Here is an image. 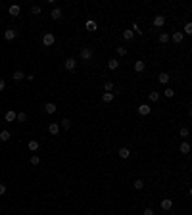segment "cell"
Returning <instances> with one entry per match:
<instances>
[{"label":"cell","mask_w":192,"mask_h":215,"mask_svg":"<svg viewBox=\"0 0 192 215\" xmlns=\"http://www.w3.org/2000/svg\"><path fill=\"white\" fill-rule=\"evenodd\" d=\"M54 40H56V36L52 35V33H44L42 35V44L44 46H52V44H54Z\"/></svg>","instance_id":"cell-1"},{"label":"cell","mask_w":192,"mask_h":215,"mask_svg":"<svg viewBox=\"0 0 192 215\" xmlns=\"http://www.w3.org/2000/svg\"><path fill=\"white\" fill-rule=\"evenodd\" d=\"M64 65H65V69H67V71H73L75 67H77V62H75V58H67Z\"/></svg>","instance_id":"cell-2"},{"label":"cell","mask_w":192,"mask_h":215,"mask_svg":"<svg viewBox=\"0 0 192 215\" xmlns=\"http://www.w3.org/2000/svg\"><path fill=\"white\" fill-rule=\"evenodd\" d=\"M8 12H10V15H12V17H17L19 12H21V8H19L17 4H12V6L8 8Z\"/></svg>","instance_id":"cell-3"},{"label":"cell","mask_w":192,"mask_h":215,"mask_svg":"<svg viewBox=\"0 0 192 215\" xmlns=\"http://www.w3.org/2000/svg\"><path fill=\"white\" fill-rule=\"evenodd\" d=\"M169 79H171V77H169V73H167V71H163V73H159V75H158V81L162 83V85H167Z\"/></svg>","instance_id":"cell-4"},{"label":"cell","mask_w":192,"mask_h":215,"mask_svg":"<svg viewBox=\"0 0 192 215\" xmlns=\"http://www.w3.org/2000/svg\"><path fill=\"white\" fill-rule=\"evenodd\" d=\"M56 109H58V106H56L54 102L44 104V112H46V113H56Z\"/></svg>","instance_id":"cell-5"},{"label":"cell","mask_w":192,"mask_h":215,"mask_svg":"<svg viewBox=\"0 0 192 215\" xmlns=\"http://www.w3.org/2000/svg\"><path fill=\"white\" fill-rule=\"evenodd\" d=\"M138 113L140 115H150V104H140V106H138Z\"/></svg>","instance_id":"cell-6"},{"label":"cell","mask_w":192,"mask_h":215,"mask_svg":"<svg viewBox=\"0 0 192 215\" xmlns=\"http://www.w3.org/2000/svg\"><path fill=\"white\" fill-rule=\"evenodd\" d=\"M85 27H87V31H90V33H92V31H96V27H98V25H96V21H94V19H87Z\"/></svg>","instance_id":"cell-7"},{"label":"cell","mask_w":192,"mask_h":215,"mask_svg":"<svg viewBox=\"0 0 192 215\" xmlns=\"http://www.w3.org/2000/svg\"><path fill=\"white\" fill-rule=\"evenodd\" d=\"M81 58H83V60H90V58H92V50L90 48H81Z\"/></svg>","instance_id":"cell-8"},{"label":"cell","mask_w":192,"mask_h":215,"mask_svg":"<svg viewBox=\"0 0 192 215\" xmlns=\"http://www.w3.org/2000/svg\"><path fill=\"white\" fill-rule=\"evenodd\" d=\"M159 206H162L163 211H169V209L173 207V200H162V204H159Z\"/></svg>","instance_id":"cell-9"},{"label":"cell","mask_w":192,"mask_h":215,"mask_svg":"<svg viewBox=\"0 0 192 215\" xmlns=\"http://www.w3.org/2000/svg\"><path fill=\"white\" fill-rule=\"evenodd\" d=\"M154 25H156V27H163V25H165V17H163V15H156V17H154Z\"/></svg>","instance_id":"cell-10"},{"label":"cell","mask_w":192,"mask_h":215,"mask_svg":"<svg viewBox=\"0 0 192 215\" xmlns=\"http://www.w3.org/2000/svg\"><path fill=\"white\" fill-rule=\"evenodd\" d=\"M171 39H173V43L181 44V43H183V39H184V35L181 33V31H177V33H173V36H171Z\"/></svg>","instance_id":"cell-11"},{"label":"cell","mask_w":192,"mask_h":215,"mask_svg":"<svg viewBox=\"0 0 192 215\" xmlns=\"http://www.w3.org/2000/svg\"><path fill=\"white\" fill-rule=\"evenodd\" d=\"M15 117H17V113H15V112H12V109H10V112H6V115H4V119H6L8 123L15 121Z\"/></svg>","instance_id":"cell-12"},{"label":"cell","mask_w":192,"mask_h":215,"mask_svg":"<svg viewBox=\"0 0 192 215\" xmlns=\"http://www.w3.org/2000/svg\"><path fill=\"white\" fill-rule=\"evenodd\" d=\"M144 67H146V64H144L142 60L134 62V71H137V73H142V71H144Z\"/></svg>","instance_id":"cell-13"},{"label":"cell","mask_w":192,"mask_h":215,"mask_svg":"<svg viewBox=\"0 0 192 215\" xmlns=\"http://www.w3.org/2000/svg\"><path fill=\"white\" fill-rule=\"evenodd\" d=\"M48 133H50V134H58V133H60V125H58V123H50V125H48Z\"/></svg>","instance_id":"cell-14"},{"label":"cell","mask_w":192,"mask_h":215,"mask_svg":"<svg viewBox=\"0 0 192 215\" xmlns=\"http://www.w3.org/2000/svg\"><path fill=\"white\" fill-rule=\"evenodd\" d=\"M39 146H40V144H39V140H29V142H27V148H29L31 152H37V150H39Z\"/></svg>","instance_id":"cell-15"},{"label":"cell","mask_w":192,"mask_h":215,"mask_svg":"<svg viewBox=\"0 0 192 215\" xmlns=\"http://www.w3.org/2000/svg\"><path fill=\"white\" fill-rule=\"evenodd\" d=\"M102 102H106V104L113 102V92H104L102 94Z\"/></svg>","instance_id":"cell-16"},{"label":"cell","mask_w":192,"mask_h":215,"mask_svg":"<svg viewBox=\"0 0 192 215\" xmlns=\"http://www.w3.org/2000/svg\"><path fill=\"white\" fill-rule=\"evenodd\" d=\"M129 156H131V152H129V148H119V158H121V160H127Z\"/></svg>","instance_id":"cell-17"},{"label":"cell","mask_w":192,"mask_h":215,"mask_svg":"<svg viewBox=\"0 0 192 215\" xmlns=\"http://www.w3.org/2000/svg\"><path fill=\"white\" fill-rule=\"evenodd\" d=\"M12 79L14 81H21V79H25V73L23 71H14L12 73Z\"/></svg>","instance_id":"cell-18"},{"label":"cell","mask_w":192,"mask_h":215,"mask_svg":"<svg viewBox=\"0 0 192 215\" xmlns=\"http://www.w3.org/2000/svg\"><path fill=\"white\" fill-rule=\"evenodd\" d=\"M4 39H6V40H14L15 39V31L14 29H8L6 33H4Z\"/></svg>","instance_id":"cell-19"},{"label":"cell","mask_w":192,"mask_h":215,"mask_svg":"<svg viewBox=\"0 0 192 215\" xmlns=\"http://www.w3.org/2000/svg\"><path fill=\"white\" fill-rule=\"evenodd\" d=\"M10 138H12V134H10V131H2V133H0V140H2V142H8Z\"/></svg>","instance_id":"cell-20"},{"label":"cell","mask_w":192,"mask_h":215,"mask_svg":"<svg viewBox=\"0 0 192 215\" xmlns=\"http://www.w3.org/2000/svg\"><path fill=\"white\" fill-rule=\"evenodd\" d=\"M50 17L52 19H60L61 17V10L60 8H54V10H52V14H50Z\"/></svg>","instance_id":"cell-21"},{"label":"cell","mask_w":192,"mask_h":215,"mask_svg":"<svg viewBox=\"0 0 192 215\" xmlns=\"http://www.w3.org/2000/svg\"><path fill=\"white\" fill-rule=\"evenodd\" d=\"M181 154H188V152H190V144L188 142H181Z\"/></svg>","instance_id":"cell-22"},{"label":"cell","mask_w":192,"mask_h":215,"mask_svg":"<svg viewBox=\"0 0 192 215\" xmlns=\"http://www.w3.org/2000/svg\"><path fill=\"white\" fill-rule=\"evenodd\" d=\"M148 98H150V102H158L159 100V92H156V90H152L148 94Z\"/></svg>","instance_id":"cell-23"},{"label":"cell","mask_w":192,"mask_h":215,"mask_svg":"<svg viewBox=\"0 0 192 215\" xmlns=\"http://www.w3.org/2000/svg\"><path fill=\"white\" fill-rule=\"evenodd\" d=\"M133 35H134V33H133L131 29H125V31H123V39H125V40H131Z\"/></svg>","instance_id":"cell-24"},{"label":"cell","mask_w":192,"mask_h":215,"mask_svg":"<svg viewBox=\"0 0 192 215\" xmlns=\"http://www.w3.org/2000/svg\"><path fill=\"white\" fill-rule=\"evenodd\" d=\"M108 67H110V69H117V67H119V62H117V60H108Z\"/></svg>","instance_id":"cell-25"},{"label":"cell","mask_w":192,"mask_h":215,"mask_svg":"<svg viewBox=\"0 0 192 215\" xmlns=\"http://www.w3.org/2000/svg\"><path fill=\"white\" fill-rule=\"evenodd\" d=\"M112 88H113V83H112V81H106V83H104V92H112Z\"/></svg>","instance_id":"cell-26"},{"label":"cell","mask_w":192,"mask_h":215,"mask_svg":"<svg viewBox=\"0 0 192 215\" xmlns=\"http://www.w3.org/2000/svg\"><path fill=\"white\" fill-rule=\"evenodd\" d=\"M133 185H134V188H137V190H140V188H144V181H142V179H137Z\"/></svg>","instance_id":"cell-27"},{"label":"cell","mask_w":192,"mask_h":215,"mask_svg":"<svg viewBox=\"0 0 192 215\" xmlns=\"http://www.w3.org/2000/svg\"><path fill=\"white\" fill-rule=\"evenodd\" d=\"M159 43L167 44V43H169V35H167V33H162V35H159Z\"/></svg>","instance_id":"cell-28"},{"label":"cell","mask_w":192,"mask_h":215,"mask_svg":"<svg viewBox=\"0 0 192 215\" xmlns=\"http://www.w3.org/2000/svg\"><path fill=\"white\" fill-rule=\"evenodd\" d=\"M115 52H117L119 56H127V48H125V46H117Z\"/></svg>","instance_id":"cell-29"},{"label":"cell","mask_w":192,"mask_h":215,"mask_svg":"<svg viewBox=\"0 0 192 215\" xmlns=\"http://www.w3.org/2000/svg\"><path fill=\"white\" fill-rule=\"evenodd\" d=\"M61 127H64V129H71V121H69V119H61Z\"/></svg>","instance_id":"cell-30"},{"label":"cell","mask_w":192,"mask_h":215,"mask_svg":"<svg viewBox=\"0 0 192 215\" xmlns=\"http://www.w3.org/2000/svg\"><path fill=\"white\" fill-rule=\"evenodd\" d=\"M15 119H17V121H25V119H27V113H25V112H21V113H17V117H15Z\"/></svg>","instance_id":"cell-31"},{"label":"cell","mask_w":192,"mask_h":215,"mask_svg":"<svg viewBox=\"0 0 192 215\" xmlns=\"http://www.w3.org/2000/svg\"><path fill=\"white\" fill-rule=\"evenodd\" d=\"M190 33H192V23H186V25H184V33H183V35H190Z\"/></svg>","instance_id":"cell-32"},{"label":"cell","mask_w":192,"mask_h":215,"mask_svg":"<svg viewBox=\"0 0 192 215\" xmlns=\"http://www.w3.org/2000/svg\"><path fill=\"white\" fill-rule=\"evenodd\" d=\"M165 96H167V98H173V96H175V90H173V88H165Z\"/></svg>","instance_id":"cell-33"},{"label":"cell","mask_w":192,"mask_h":215,"mask_svg":"<svg viewBox=\"0 0 192 215\" xmlns=\"http://www.w3.org/2000/svg\"><path fill=\"white\" fill-rule=\"evenodd\" d=\"M39 161H40L39 156H31V165H39Z\"/></svg>","instance_id":"cell-34"},{"label":"cell","mask_w":192,"mask_h":215,"mask_svg":"<svg viewBox=\"0 0 192 215\" xmlns=\"http://www.w3.org/2000/svg\"><path fill=\"white\" fill-rule=\"evenodd\" d=\"M179 133H181V136H183V138H184V136H188V127H181Z\"/></svg>","instance_id":"cell-35"},{"label":"cell","mask_w":192,"mask_h":215,"mask_svg":"<svg viewBox=\"0 0 192 215\" xmlns=\"http://www.w3.org/2000/svg\"><path fill=\"white\" fill-rule=\"evenodd\" d=\"M144 215H154V209L152 207H146V209H144Z\"/></svg>","instance_id":"cell-36"},{"label":"cell","mask_w":192,"mask_h":215,"mask_svg":"<svg viewBox=\"0 0 192 215\" xmlns=\"http://www.w3.org/2000/svg\"><path fill=\"white\" fill-rule=\"evenodd\" d=\"M4 88H6V81H4V79H0V92H2Z\"/></svg>","instance_id":"cell-37"},{"label":"cell","mask_w":192,"mask_h":215,"mask_svg":"<svg viewBox=\"0 0 192 215\" xmlns=\"http://www.w3.org/2000/svg\"><path fill=\"white\" fill-rule=\"evenodd\" d=\"M31 12H33V14H40V8L39 6H33V8H31Z\"/></svg>","instance_id":"cell-38"},{"label":"cell","mask_w":192,"mask_h":215,"mask_svg":"<svg viewBox=\"0 0 192 215\" xmlns=\"http://www.w3.org/2000/svg\"><path fill=\"white\" fill-rule=\"evenodd\" d=\"M2 194H6V185H0V196Z\"/></svg>","instance_id":"cell-39"}]
</instances>
